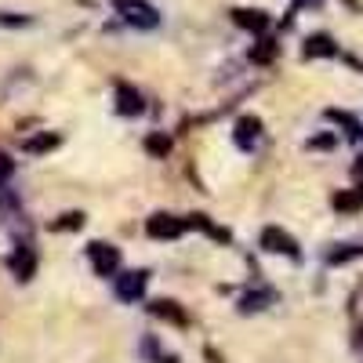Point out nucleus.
<instances>
[{
  "mask_svg": "<svg viewBox=\"0 0 363 363\" xmlns=\"http://www.w3.org/2000/svg\"><path fill=\"white\" fill-rule=\"evenodd\" d=\"M113 8L124 15V22H131L135 29H157L160 26V11L145 0H113Z\"/></svg>",
  "mask_w": 363,
  "mask_h": 363,
  "instance_id": "1",
  "label": "nucleus"
},
{
  "mask_svg": "<svg viewBox=\"0 0 363 363\" xmlns=\"http://www.w3.org/2000/svg\"><path fill=\"white\" fill-rule=\"evenodd\" d=\"M87 262H91V269H95L99 277H116L120 272V251L113 244H106V240H91L87 244Z\"/></svg>",
  "mask_w": 363,
  "mask_h": 363,
  "instance_id": "2",
  "label": "nucleus"
},
{
  "mask_svg": "<svg viewBox=\"0 0 363 363\" xmlns=\"http://www.w3.org/2000/svg\"><path fill=\"white\" fill-rule=\"evenodd\" d=\"M186 229H189V222L178 218V215H167V211H160V215H149V222H145V233L153 236V240H178Z\"/></svg>",
  "mask_w": 363,
  "mask_h": 363,
  "instance_id": "3",
  "label": "nucleus"
},
{
  "mask_svg": "<svg viewBox=\"0 0 363 363\" xmlns=\"http://www.w3.org/2000/svg\"><path fill=\"white\" fill-rule=\"evenodd\" d=\"M262 247L265 251H272V255H284V258H301V251H298V240L294 236H287L280 225H269V229H262Z\"/></svg>",
  "mask_w": 363,
  "mask_h": 363,
  "instance_id": "4",
  "label": "nucleus"
},
{
  "mask_svg": "<svg viewBox=\"0 0 363 363\" xmlns=\"http://www.w3.org/2000/svg\"><path fill=\"white\" fill-rule=\"evenodd\" d=\"M142 294H145V272H142V269L120 272V280H116V298L131 306V301H142Z\"/></svg>",
  "mask_w": 363,
  "mask_h": 363,
  "instance_id": "5",
  "label": "nucleus"
},
{
  "mask_svg": "<svg viewBox=\"0 0 363 363\" xmlns=\"http://www.w3.org/2000/svg\"><path fill=\"white\" fill-rule=\"evenodd\" d=\"M258 135H262V120L258 116H240L236 120V131H233V142L240 145V149H251L258 145Z\"/></svg>",
  "mask_w": 363,
  "mask_h": 363,
  "instance_id": "6",
  "label": "nucleus"
},
{
  "mask_svg": "<svg viewBox=\"0 0 363 363\" xmlns=\"http://www.w3.org/2000/svg\"><path fill=\"white\" fill-rule=\"evenodd\" d=\"M8 265H11V272H15L18 280H29V277L37 272V255H33V247H29V244H18Z\"/></svg>",
  "mask_w": 363,
  "mask_h": 363,
  "instance_id": "7",
  "label": "nucleus"
},
{
  "mask_svg": "<svg viewBox=\"0 0 363 363\" xmlns=\"http://www.w3.org/2000/svg\"><path fill=\"white\" fill-rule=\"evenodd\" d=\"M145 109V102H142V95L131 87V84H120L116 87V113L120 116H138Z\"/></svg>",
  "mask_w": 363,
  "mask_h": 363,
  "instance_id": "8",
  "label": "nucleus"
},
{
  "mask_svg": "<svg viewBox=\"0 0 363 363\" xmlns=\"http://www.w3.org/2000/svg\"><path fill=\"white\" fill-rule=\"evenodd\" d=\"M233 22L244 26V29H251V33H265V29H269V15H262V11H255V8H236V11H233Z\"/></svg>",
  "mask_w": 363,
  "mask_h": 363,
  "instance_id": "9",
  "label": "nucleus"
},
{
  "mask_svg": "<svg viewBox=\"0 0 363 363\" xmlns=\"http://www.w3.org/2000/svg\"><path fill=\"white\" fill-rule=\"evenodd\" d=\"M330 58V55H338V48H335V40H330L327 33H316V37H309L306 40V58Z\"/></svg>",
  "mask_w": 363,
  "mask_h": 363,
  "instance_id": "10",
  "label": "nucleus"
},
{
  "mask_svg": "<svg viewBox=\"0 0 363 363\" xmlns=\"http://www.w3.org/2000/svg\"><path fill=\"white\" fill-rule=\"evenodd\" d=\"M149 309H153L157 316H164L167 323H178V327H186V323H189V316L182 313L174 301H164V298H160V301H149Z\"/></svg>",
  "mask_w": 363,
  "mask_h": 363,
  "instance_id": "11",
  "label": "nucleus"
},
{
  "mask_svg": "<svg viewBox=\"0 0 363 363\" xmlns=\"http://www.w3.org/2000/svg\"><path fill=\"white\" fill-rule=\"evenodd\" d=\"M359 255H363V240H356V244H338L335 251H327V265H345Z\"/></svg>",
  "mask_w": 363,
  "mask_h": 363,
  "instance_id": "12",
  "label": "nucleus"
},
{
  "mask_svg": "<svg viewBox=\"0 0 363 363\" xmlns=\"http://www.w3.org/2000/svg\"><path fill=\"white\" fill-rule=\"evenodd\" d=\"M272 298H277L272 291H247L244 298H240V309H244V313H258V309H265V306H269Z\"/></svg>",
  "mask_w": 363,
  "mask_h": 363,
  "instance_id": "13",
  "label": "nucleus"
},
{
  "mask_svg": "<svg viewBox=\"0 0 363 363\" xmlns=\"http://www.w3.org/2000/svg\"><path fill=\"white\" fill-rule=\"evenodd\" d=\"M335 211H359L363 207V189H349V193H338L335 200Z\"/></svg>",
  "mask_w": 363,
  "mask_h": 363,
  "instance_id": "14",
  "label": "nucleus"
},
{
  "mask_svg": "<svg viewBox=\"0 0 363 363\" xmlns=\"http://www.w3.org/2000/svg\"><path fill=\"white\" fill-rule=\"evenodd\" d=\"M55 145H58V135H40V138H26L22 142L26 153H48V149H55Z\"/></svg>",
  "mask_w": 363,
  "mask_h": 363,
  "instance_id": "15",
  "label": "nucleus"
},
{
  "mask_svg": "<svg viewBox=\"0 0 363 363\" xmlns=\"http://www.w3.org/2000/svg\"><path fill=\"white\" fill-rule=\"evenodd\" d=\"M327 120H338V124H342V128L349 131V138H359V135H363V128L356 124L352 116H345V113H335V109H330V113H327Z\"/></svg>",
  "mask_w": 363,
  "mask_h": 363,
  "instance_id": "16",
  "label": "nucleus"
},
{
  "mask_svg": "<svg viewBox=\"0 0 363 363\" xmlns=\"http://www.w3.org/2000/svg\"><path fill=\"white\" fill-rule=\"evenodd\" d=\"M145 149H149V153H157V157H167L171 142H167L164 135H153V138H145Z\"/></svg>",
  "mask_w": 363,
  "mask_h": 363,
  "instance_id": "17",
  "label": "nucleus"
},
{
  "mask_svg": "<svg viewBox=\"0 0 363 363\" xmlns=\"http://www.w3.org/2000/svg\"><path fill=\"white\" fill-rule=\"evenodd\" d=\"M142 349H145V356H149V352H153V356H157L160 363H178L174 356H167V352H164V349L157 345V338H145V342H142Z\"/></svg>",
  "mask_w": 363,
  "mask_h": 363,
  "instance_id": "18",
  "label": "nucleus"
},
{
  "mask_svg": "<svg viewBox=\"0 0 363 363\" xmlns=\"http://www.w3.org/2000/svg\"><path fill=\"white\" fill-rule=\"evenodd\" d=\"M80 222H84V215H77V211H73V215L58 218V222H55V229H80Z\"/></svg>",
  "mask_w": 363,
  "mask_h": 363,
  "instance_id": "19",
  "label": "nucleus"
},
{
  "mask_svg": "<svg viewBox=\"0 0 363 363\" xmlns=\"http://www.w3.org/2000/svg\"><path fill=\"white\" fill-rule=\"evenodd\" d=\"M349 306H352V316H356V320L363 323V287H359V291L352 294V301H349Z\"/></svg>",
  "mask_w": 363,
  "mask_h": 363,
  "instance_id": "20",
  "label": "nucleus"
},
{
  "mask_svg": "<svg viewBox=\"0 0 363 363\" xmlns=\"http://www.w3.org/2000/svg\"><path fill=\"white\" fill-rule=\"evenodd\" d=\"M11 171H15V167H11V160H8L4 153H0V186H4V182L11 178Z\"/></svg>",
  "mask_w": 363,
  "mask_h": 363,
  "instance_id": "21",
  "label": "nucleus"
},
{
  "mask_svg": "<svg viewBox=\"0 0 363 363\" xmlns=\"http://www.w3.org/2000/svg\"><path fill=\"white\" fill-rule=\"evenodd\" d=\"M352 349H356V356L363 359V323L356 327V335H352Z\"/></svg>",
  "mask_w": 363,
  "mask_h": 363,
  "instance_id": "22",
  "label": "nucleus"
},
{
  "mask_svg": "<svg viewBox=\"0 0 363 363\" xmlns=\"http://www.w3.org/2000/svg\"><path fill=\"white\" fill-rule=\"evenodd\" d=\"M309 145H313V149H327V145H335V138H330V135H323V138H313Z\"/></svg>",
  "mask_w": 363,
  "mask_h": 363,
  "instance_id": "23",
  "label": "nucleus"
},
{
  "mask_svg": "<svg viewBox=\"0 0 363 363\" xmlns=\"http://www.w3.org/2000/svg\"><path fill=\"white\" fill-rule=\"evenodd\" d=\"M306 4H320V0H306Z\"/></svg>",
  "mask_w": 363,
  "mask_h": 363,
  "instance_id": "24",
  "label": "nucleus"
},
{
  "mask_svg": "<svg viewBox=\"0 0 363 363\" xmlns=\"http://www.w3.org/2000/svg\"><path fill=\"white\" fill-rule=\"evenodd\" d=\"M359 189H363V186H359Z\"/></svg>",
  "mask_w": 363,
  "mask_h": 363,
  "instance_id": "25",
  "label": "nucleus"
}]
</instances>
